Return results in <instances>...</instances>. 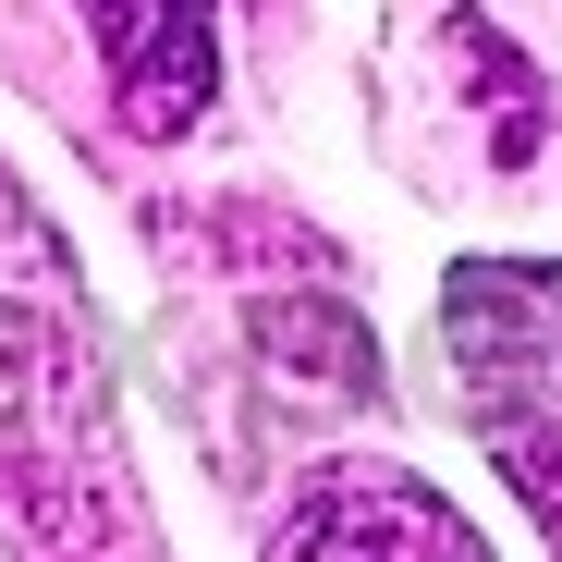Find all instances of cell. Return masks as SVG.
<instances>
[{"label":"cell","instance_id":"obj_4","mask_svg":"<svg viewBox=\"0 0 562 562\" xmlns=\"http://www.w3.org/2000/svg\"><path fill=\"white\" fill-rule=\"evenodd\" d=\"M257 342H269L281 367H306L318 392H380V342H367L330 294H306V306H257Z\"/></svg>","mask_w":562,"mask_h":562},{"label":"cell","instance_id":"obj_2","mask_svg":"<svg viewBox=\"0 0 562 562\" xmlns=\"http://www.w3.org/2000/svg\"><path fill=\"white\" fill-rule=\"evenodd\" d=\"M86 25L111 49L135 135H196L209 123V99H221V13L209 0H86Z\"/></svg>","mask_w":562,"mask_h":562},{"label":"cell","instance_id":"obj_1","mask_svg":"<svg viewBox=\"0 0 562 562\" xmlns=\"http://www.w3.org/2000/svg\"><path fill=\"white\" fill-rule=\"evenodd\" d=\"M440 342L464 367V416L514 464V490L562 526V269L477 257L440 294Z\"/></svg>","mask_w":562,"mask_h":562},{"label":"cell","instance_id":"obj_3","mask_svg":"<svg viewBox=\"0 0 562 562\" xmlns=\"http://www.w3.org/2000/svg\"><path fill=\"white\" fill-rule=\"evenodd\" d=\"M281 550H477V526H464L452 502H428L404 464H330L306 514H281Z\"/></svg>","mask_w":562,"mask_h":562}]
</instances>
